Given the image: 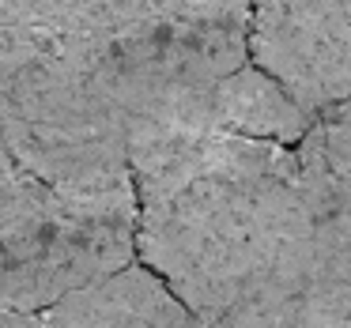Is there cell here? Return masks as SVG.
I'll return each mask as SVG.
<instances>
[{"mask_svg": "<svg viewBox=\"0 0 351 328\" xmlns=\"http://www.w3.org/2000/svg\"><path fill=\"white\" fill-rule=\"evenodd\" d=\"M0 328H42V325H38V313H19L0 305Z\"/></svg>", "mask_w": 351, "mask_h": 328, "instance_id": "obj_10", "label": "cell"}, {"mask_svg": "<svg viewBox=\"0 0 351 328\" xmlns=\"http://www.w3.org/2000/svg\"><path fill=\"white\" fill-rule=\"evenodd\" d=\"M250 64V16L121 0L46 53L4 99L0 132L53 189L132 181V155L170 132H212L219 87Z\"/></svg>", "mask_w": 351, "mask_h": 328, "instance_id": "obj_1", "label": "cell"}, {"mask_svg": "<svg viewBox=\"0 0 351 328\" xmlns=\"http://www.w3.org/2000/svg\"><path fill=\"white\" fill-rule=\"evenodd\" d=\"M136 181L53 189L0 132V305L46 313L136 264Z\"/></svg>", "mask_w": 351, "mask_h": 328, "instance_id": "obj_3", "label": "cell"}, {"mask_svg": "<svg viewBox=\"0 0 351 328\" xmlns=\"http://www.w3.org/2000/svg\"><path fill=\"white\" fill-rule=\"evenodd\" d=\"M42 328H204L174 290L144 264L84 287L38 313Z\"/></svg>", "mask_w": 351, "mask_h": 328, "instance_id": "obj_6", "label": "cell"}, {"mask_svg": "<svg viewBox=\"0 0 351 328\" xmlns=\"http://www.w3.org/2000/svg\"><path fill=\"white\" fill-rule=\"evenodd\" d=\"M310 189V238L295 290V328H351V170L298 147Z\"/></svg>", "mask_w": 351, "mask_h": 328, "instance_id": "obj_5", "label": "cell"}, {"mask_svg": "<svg viewBox=\"0 0 351 328\" xmlns=\"http://www.w3.org/2000/svg\"><path fill=\"white\" fill-rule=\"evenodd\" d=\"M250 61L313 117L351 99V0H250Z\"/></svg>", "mask_w": 351, "mask_h": 328, "instance_id": "obj_4", "label": "cell"}, {"mask_svg": "<svg viewBox=\"0 0 351 328\" xmlns=\"http://www.w3.org/2000/svg\"><path fill=\"white\" fill-rule=\"evenodd\" d=\"M306 147L336 170H351V99H343L336 110L317 117L313 132L306 136Z\"/></svg>", "mask_w": 351, "mask_h": 328, "instance_id": "obj_8", "label": "cell"}, {"mask_svg": "<svg viewBox=\"0 0 351 328\" xmlns=\"http://www.w3.org/2000/svg\"><path fill=\"white\" fill-rule=\"evenodd\" d=\"M174 4L197 16H250V0H174Z\"/></svg>", "mask_w": 351, "mask_h": 328, "instance_id": "obj_9", "label": "cell"}, {"mask_svg": "<svg viewBox=\"0 0 351 328\" xmlns=\"http://www.w3.org/2000/svg\"><path fill=\"white\" fill-rule=\"evenodd\" d=\"M136 253L204 328L253 298L302 242L310 189L298 147L170 132L132 155Z\"/></svg>", "mask_w": 351, "mask_h": 328, "instance_id": "obj_2", "label": "cell"}, {"mask_svg": "<svg viewBox=\"0 0 351 328\" xmlns=\"http://www.w3.org/2000/svg\"><path fill=\"white\" fill-rule=\"evenodd\" d=\"M121 0H0V99L61 42L95 27Z\"/></svg>", "mask_w": 351, "mask_h": 328, "instance_id": "obj_7", "label": "cell"}]
</instances>
